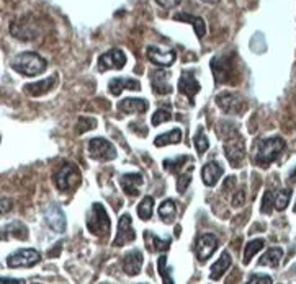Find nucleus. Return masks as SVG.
<instances>
[{"mask_svg": "<svg viewBox=\"0 0 296 284\" xmlns=\"http://www.w3.org/2000/svg\"><path fill=\"white\" fill-rule=\"evenodd\" d=\"M12 67L18 74L26 75V77H34V75H39L46 71L47 62L39 54L33 51H26V52H20L13 58Z\"/></svg>", "mask_w": 296, "mask_h": 284, "instance_id": "nucleus-1", "label": "nucleus"}, {"mask_svg": "<svg viewBox=\"0 0 296 284\" xmlns=\"http://www.w3.org/2000/svg\"><path fill=\"white\" fill-rule=\"evenodd\" d=\"M285 141L278 136L259 141L256 145V163L260 167H268L285 150Z\"/></svg>", "mask_w": 296, "mask_h": 284, "instance_id": "nucleus-2", "label": "nucleus"}, {"mask_svg": "<svg viewBox=\"0 0 296 284\" xmlns=\"http://www.w3.org/2000/svg\"><path fill=\"white\" fill-rule=\"evenodd\" d=\"M54 185L63 193L74 191L80 185V172L72 163L63 165L56 173H54Z\"/></svg>", "mask_w": 296, "mask_h": 284, "instance_id": "nucleus-3", "label": "nucleus"}, {"mask_svg": "<svg viewBox=\"0 0 296 284\" xmlns=\"http://www.w3.org/2000/svg\"><path fill=\"white\" fill-rule=\"evenodd\" d=\"M87 229L93 235H107L110 232V217L102 204H92V209L87 216Z\"/></svg>", "mask_w": 296, "mask_h": 284, "instance_id": "nucleus-4", "label": "nucleus"}, {"mask_svg": "<svg viewBox=\"0 0 296 284\" xmlns=\"http://www.w3.org/2000/svg\"><path fill=\"white\" fill-rule=\"evenodd\" d=\"M88 155H90L93 160L110 162L116 157V150L110 141L103 139V137H95V139L88 142Z\"/></svg>", "mask_w": 296, "mask_h": 284, "instance_id": "nucleus-5", "label": "nucleus"}, {"mask_svg": "<svg viewBox=\"0 0 296 284\" xmlns=\"http://www.w3.org/2000/svg\"><path fill=\"white\" fill-rule=\"evenodd\" d=\"M41 260L39 252L34 248H22L7 256V266L9 268H30Z\"/></svg>", "mask_w": 296, "mask_h": 284, "instance_id": "nucleus-6", "label": "nucleus"}, {"mask_svg": "<svg viewBox=\"0 0 296 284\" xmlns=\"http://www.w3.org/2000/svg\"><path fill=\"white\" fill-rule=\"evenodd\" d=\"M224 152L226 157H228V162L231 163V167L239 168L240 165L244 163V157H245V145L242 137L239 134H236L234 137L224 144Z\"/></svg>", "mask_w": 296, "mask_h": 284, "instance_id": "nucleus-7", "label": "nucleus"}, {"mask_svg": "<svg viewBox=\"0 0 296 284\" xmlns=\"http://www.w3.org/2000/svg\"><path fill=\"white\" fill-rule=\"evenodd\" d=\"M216 103L226 115H239L245 109V105L239 95L232 92H223L216 96Z\"/></svg>", "mask_w": 296, "mask_h": 284, "instance_id": "nucleus-8", "label": "nucleus"}, {"mask_svg": "<svg viewBox=\"0 0 296 284\" xmlns=\"http://www.w3.org/2000/svg\"><path fill=\"white\" fill-rule=\"evenodd\" d=\"M126 64V56L121 49H110L107 52H103L98 58V71L100 72H107L110 69H116L120 71L123 66Z\"/></svg>", "mask_w": 296, "mask_h": 284, "instance_id": "nucleus-9", "label": "nucleus"}, {"mask_svg": "<svg viewBox=\"0 0 296 284\" xmlns=\"http://www.w3.org/2000/svg\"><path fill=\"white\" fill-rule=\"evenodd\" d=\"M216 247H218L216 235H213V234L198 235L196 240H195V253H196V258L200 261H206L208 258H211L213 253H215Z\"/></svg>", "mask_w": 296, "mask_h": 284, "instance_id": "nucleus-10", "label": "nucleus"}, {"mask_svg": "<svg viewBox=\"0 0 296 284\" xmlns=\"http://www.w3.org/2000/svg\"><path fill=\"white\" fill-rule=\"evenodd\" d=\"M134 239H136V234H134V229L131 224V216H129V214H123V216L120 217L118 231H116V237L113 240V245L123 247L126 244H131Z\"/></svg>", "mask_w": 296, "mask_h": 284, "instance_id": "nucleus-11", "label": "nucleus"}, {"mask_svg": "<svg viewBox=\"0 0 296 284\" xmlns=\"http://www.w3.org/2000/svg\"><path fill=\"white\" fill-rule=\"evenodd\" d=\"M200 88L202 87H200V82L195 79V75L191 72H188V71H183L182 75H180V79H178V92L187 96L191 105H193L195 96L200 92Z\"/></svg>", "mask_w": 296, "mask_h": 284, "instance_id": "nucleus-12", "label": "nucleus"}, {"mask_svg": "<svg viewBox=\"0 0 296 284\" xmlns=\"http://www.w3.org/2000/svg\"><path fill=\"white\" fill-rule=\"evenodd\" d=\"M46 222L54 232H64L66 231V214L58 204H51L44 211Z\"/></svg>", "mask_w": 296, "mask_h": 284, "instance_id": "nucleus-13", "label": "nucleus"}, {"mask_svg": "<svg viewBox=\"0 0 296 284\" xmlns=\"http://www.w3.org/2000/svg\"><path fill=\"white\" fill-rule=\"evenodd\" d=\"M147 58L157 67H169L175 62L177 54H175V51H162L157 46H149L147 47Z\"/></svg>", "mask_w": 296, "mask_h": 284, "instance_id": "nucleus-14", "label": "nucleus"}, {"mask_svg": "<svg viewBox=\"0 0 296 284\" xmlns=\"http://www.w3.org/2000/svg\"><path fill=\"white\" fill-rule=\"evenodd\" d=\"M169 74H165L162 69H157V71L151 72V87L156 93L159 95H169L172 92V85L169 82Z\"/></svg>", "mask_w": 296, "mask_h": 284, "instance_id": "nucleus-15", "label": "nucleus"}, {"mask_svg": "<svg viewBox=\"0 0 296 284\" xmlns=\"http://www.w3.org/2000/svg\"><path fill=\"white\" fill-rule=\"evenodd\" d=\"M142 182H144V178L141 173H126V175L120 177V185L128 196H137Z\"/></svg>", "mask_w": 296, "mask_h": 284, "instance_id": "nucleus-16", "label": "nucleus"}, {"mask_svg": "<svg viewBox=\"0 0 296 284\" xmlns=\"http://www.w3.org/2000/svg\"><path fill=\"white\" fill-rule=\"evenodd\" d=\"M142 253L139 250H131L125 255V258H123V269H125V273L129 274V276H136L139 274L141 268H142Z\"/></svg>", "mask_w": 296, "mask_h": 284, "instance_id": "nucleus-17", "label": "nucleus"}, {"mask_svg": "<svg viewBox=\"0 0 296 284\" xmlns=\"http://www.w3.org/2000/svg\"><path fill=\"white\" fill-rule=\"evenodd\" d=\"M147 108H149L147 101L142 98H125L118 103V109L123 115H131V113L144 115L147 111Z\"/></svg>", "mask_w": 296, "mask_h": 284, "instance_id": "nucleus-18", "label": "nucleus"}, {"mask_svg": "<svg viewBox=\"0 0 296 284\" xmlns=\"http://www.w3.org/2000/svg\"><path fill=\"white\" fill-rule=\"evenodd\" d=\"M211 69H213V74H215L216 84H224V82H229V79H231V64L224 58H213Z\"/></svg>", "mask_w": 296, "mask_h": 284, "instance_id": "nucleus-19", "label": "nucleus"}, {"mask_svg": "<svg viewBox=\"0 0 296 284\" xmlns=\"http://www.w3.org/2000/svg\"><path fill=\"white\" fill-rule=\"evenodd\" d=\"M223 167L219 165L218 162H208L203 165L202 168V178H203V183L206 186H215L218 183V180L223 177Z\"/></svg>", "mask_w": 296, "mask_h": 284, "instance_id": "nucleus-20", "label": "nucleus"}, {"mask_svg": "<svg viewBox=\"0 0 296 284\" xmlns=\"http://www.w3.org/2000/svg\"><path fill=\"white\" fill-rule=\"evenodd\" d=\"M125 88L139 90L141 84L136 79H128V77H115L110 80V84H108V90L113 96H118Z\"/></svg>", "mask_w": 296, "mask_h": 284, "instance_id": "nucleus-21", "label": "nucleus"}, {"mask_svg": "<svg viewBox=\"0 0 296 284\" xmlns=\"http://www.w3.org/2000/svg\"><path fill=\"white\" fill-rule=\"evenodd\" d=\"M56 82H58V77L56 75H53V77H50V79H43V80L34 82V84L25 85V92L31 96H41V95L50 92V90L56 85Z\"/></svg>", "mask_w": 296, "mask_h": 284, "instance_id": "nucleus-22", "label": "nucleus"}, {"mask_svg": "<svg viewBox=\"0 0 296 284\" xmlns=\"http://www.w3.org/2000/svg\"><path fill=\"white\" fill-rule=\"evenodd\" d=\"M231 263H232V258H231V253L228 250H224L221 253V256H219V260L215 263V265L211 266V274H210V278L211 279H219L221 276L228 271V269L231 268Z\"/></svg>", "mask_w": 296, "mask_h": 284, "instance_id": "nucleus-23", "label": "nucleus"}, {"mask_svg": "<svg viewBox=\"0 0 296 284\" xmlns=\"http://www.w3.org/2000/svg\"><path fill=\"white\" fill-rule=\"evenodd\" d=\"M174 20L191 23V25H193V30H195L198 38H203L206 34V25H205V20L202 17H193V15H190V13H178V15L174 17Z\"/></svg>", "mask_w": 296, "mask_h": 284, "instance_id": "nucleus-24", "label": "nucleus"}, {"mask_svg": "<svg viewBox=\"0 0 296 284\" xmlns=\"http://www.w3.org/2000/svg\"><path fill=\"white\" fill-rule=\"evenodd\" d=\"M144 235H146V244L149 247L151 252H167L169 247L172 244L170 239H159L156 234H151V232H144Z\"/></svg>", "mask_w": 296, "mask_h": 284, "instance_id": "nucleus-25", "label": "nucleus"}, {"mask_svg": "<svg viewBox=\"0 0 296 284\" xmlns=\"http://www.w3.org/2000/svg\"><path fill=\"white\" fill-rule=\"evenodd\" d=\"M281 256H283V250H281V248H278V247L270 248V250H267V253L262 256V258L259 260V265H260V266L277 268V266L280 265Z\"/></svg>", "mask_w": 296, "mask_h": 284, "instance_id": "nucleus-26", "label": "nucleus"}, {"mask_svg": "<svg viewBox=\"0 0 296 284\" xmlns=\"http://www.w3.org/2000/svg\"><path fill=\"white\" fill-rule=\"evenodd\" d=\"M182 141V129H170L169 133L157 136L154 139L156 147H164V145H170V144H178Z\"/></svg>", "mask_w": 296, "mask_h": 284, "instance_id": "nucleus-27", "label": "nucleus"}, {"mask_svg": "<svg viewBox=\"0 0 296 284\" xmlns=\"http://www.w3.org/2000/svg\"><path fill=\"white\" fill-rule=\"evenodd\" d=\"M159 216L165 224H172L177 217V206L172 199H165L159 206Z\"/></svg>", "mask_w": 296, "mask_h": 284, "instance_id": "nucleus-28", "label": "nucleus"}, {"mask_svg": "<svg viewBox=\"0 0 296 284\" xmlns=\"http://www.w3.org/2000/svg\"><path fill=\"white\" fill-rule=\"evenodd\" d=\"M264 245H265V242L262 239H256V240L249 242V244H247L245 248H244V265H249L252 256L257 255V252L262 250Z\"/></svg>", "mask_w": 296, "mask_h": 284, "instance_id": "nucleus-29", "label": "nucleus"}, {"mask_svg": "<svg viewBox=\"0 0 296 284\" xmlns=\"http://www.w3.org/2000/svg\"><path fill=\"white\" fill-rule=\"evenodd\" d=\"M153 207H154V198L153 196H144V199L137 206V216L142 220H149L153 217Z\"/></svg>", "mask_w": 296, "mask_h": 284, "instance_id": "nucleus-30", "label": "nucleus"}, {"mask_svg": "<svg viewBox=\"0 0 296 284\" xmlns=\"http://www.w3.org/2000/svg\"><path fill=\"white\" fill-rule=\"evenodd\" d=\"M188 160H190L188 155H180V157H175V158H167V160H164V168L172 172V173H177Z\"/></svg>", "mask_w": 296, "mask_h": 284, "instance_id": "nucleus-31", "label": "nucleus"}, {"mask_svg": "<svg viewBox=\"0 0 296 284\" xmlns=\"http://www.w3.org/2000/svg\"><path fill=\"white\" fill-rule=\"evenodd\" d=\"M193 144H195V147H196V150H198V154H200V155L205 154V152L208 150L210 142H208V137L205 136V133H203V129H202V128H198L196 134H195V137H193Z\"/></svg>", "mask_w": 296, "mask_h": 284, "instance_id": "nucleus-32", "label": "nucleus"}, {"mask_svg": "<svg viewBox=\"0 0 296 284\" xmlns=\"http://www.w3.org/2000/svg\"><path fill=\"white\" fill-rule=\"evenodd\" d=\"M290 198H291V190H290V188L280 190V191H278V195L275 196V207H277V211H283V209H286L288 203H290Z\"/></svg>", "mask_w": 296, "mask_h": 284, "instance_id": "nucleus-33", "label": "nucleus"}, {"mask_svg": "<svg viewBox=\"0 0 296 284\" xmlns=\"http://www.w3.org/2000/svg\"><path fill=\"white\" fill-rule=\"evenodd\" d=\"M157 266H159V273H161V278H162L164 282H169V284L174 282V278L170 276V269L167 268V258H165V255L159 256V260H157Z\"/></svg>", "mask_w": 296, "mask_h": 284, "instance_id": "nucleus-34", "label": "nucleus"}, {"mask_svg": "<svg viewBox=\"0 0 296 284\" xmlns=\"http://www.w3.org/2000/svg\"><path fill=\"white\" fill-rule=\"evenodd\" d=\"M97 126V121L93 120V118H84L80 116L77 124H75V131H77V134H84L85 131H90Z\"/></svg>", "mask_w": 296, "mask_h": 284, "instance_id": "nucleus-35", "label": "nucleus"}, {"mask_svg": "<svg viewBox=\"0 0 296 284\" xmlns=\"http://www.w3.org/2000/svg\"><path fill=\"white\" fill-rule=\"evenodd\" d=\"M169 120H172L170 109L161 108V109H157V111L153 115V126H159V124H162V123H165V121H169Z\"/></svg>", "mask_w": 296, "mask_h": 284, "instance_id": "nucleus-36", "label": "nucleus"}, {"mask_svg": "<svg viewBox=\"0 0 296 284\" xmlns=\"http://www.w3.org/2000/svg\"><path fill=\"white\" fill-rule=\"evenodd\" d=\"M273 203H275V195L272 190L265 191L264 195V199H262V206H260V209H262L264 214H270L272 212V207H273Z\"/></svg>", "mask_w": 296, "mask_h": 284, "instance_id": "nucleus-37", "label": "nucleus"}, {"mask_svg": "<svg viewBox=\"0 0 296 284\" xmlns=\"http://www.w3.org/2000/svg\"><path fill=\"white\" fill-rule=\"evenodd\" d=\"M190 182H191V175H190V173L180 175V177H178V180H177V191L180 193V195H183V193L187 191Z\"/></svg>", "mask_w": 296, "mask_h": 284, "instance_id": "nucleus-38", "label": "nucleus"}, {"mask_svg": "<svg viewBox=\"0 0 296 284\" xmlns=\"http://www.w3.org/2000/svg\"><path fill=\"white\" fill-rule=\"evenodd\" d=\"M244 203H245V191L244 190H239L236 195L232 196V199H231V204L234 206V207H240V206H244Z\"/></svg>", "mask_w": 296, "mask_h": 284, "instance_id": "nucleus-39", "label": "nucleus"}, {"mask_svg": "<svg viewBox=\"0 0 296 284\" xmlns=\"http://www.w3.org/2000/svg\"><path fill=\"white\" fill-rule=\"evenodd\" d=\"M157 4H159L162 9L165 10H170V9H175V7H178L182 4V0H156Z\"/></svg>", "mask_w": 296, "mask_h": 284, "instance_id": "nucleus-40", "label": "nucleus"}, {"mask_svg": "<svg viewBox=\"0 0 296 284\" xmlns=\"http://www.w3.org/2000/svg\"><path fill=\"white\" fill-rule=\"evenodd\" d=\"M249 282L251 284H254V282H273V279L270 278V276H259V274H256V276H252V278L249 279Z\"/></svg>", "mask_w": 296, "mask_h": 284, "instance_id": "nucleus-41", "label": "nucleus"}, {"mask_svg": "<svg viewBox=\"0 0 296 284\" xmlns=\"http://www.w3.org/2000/svg\"><path fill=\"white\" fill-rule=\"evenodd\" d=\"M2 282H15V284H22V279H12V278H2Z\"/></svg>", "mask_w": 296, "mask_h": 284, "instance_id": "nucleus-42", "label": "nucleus"}, {"mask_svg": "<svg viewBox=\"0 0 296 284\" xmlns=\"http://www.w3.org/2000/svg\"><path fill=\"white\" fill-rule=\"evenodd\" d=\"M290 180H291V182H293V183H296V168H294V170L291 172V175H290Z\"/></svg>", "mask_w": 296, "mask_h": 284, "instance_id": "nucleus-43", "label": "nucleus"}, {"mask_svg": "<svg viewBox=\"0 0 296 284\" xmlns=\"http://www.w3.org/2000/svg\"><path fill=\"white\" fill-rule=\"evenodd\" d=\"M202 2H206V4H218L219 0H202Z\"/></svg>", "mask_w": 296, "mask_h": 284, "instance_id": "nucleus-44", "label": "nucleus"}, {"mask_svg": "<svg viewBox=\"0 0 296 284\" xmlns=\"http://www.w3.org/2000/svg\"><path fill=\"white\" fill-rule=\"evenodd\" d=\"M293 211H294V212H296V204H294V209H293Z\"/></svg>", "mask_w": 296, "mask_h": 284, "instance_id": "nucleus-45", "label": "nucleus"}]
</instances>
